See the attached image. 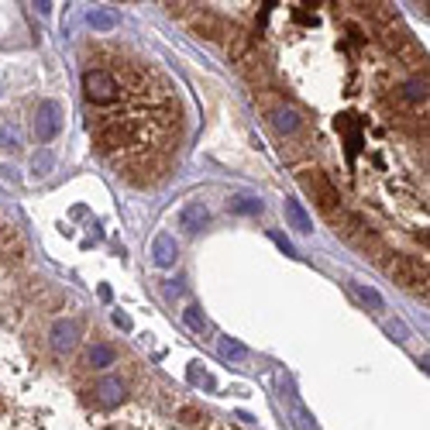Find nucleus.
<instances>
[{
    "label": "nucleus",
    "mask_w": 430,
    "mask_h": 430,
    "mask_svg": "<svg viewBox=\"0 0 430 430\" xmlns=\"http://www.w3.org/2000/svg\"><path fill=\"white\" fill-rule=\"evenodd\" d=\"M386 269L396 286H403L417 296H427V262H420L413 255H396L393 262H386Z\"/></svg>",
    "instance_id": "nucleus-1"
},
{
    "label": "nucleus",
    "mask_w": 430,
    "mask_h": 430,
    "mask_svg": "<svg viewBox=\"0 0 430 430\" xmlns=\"http://www.w3.org/2000/svg\"><path fill=\"white\" fill-rule=\"evenodd\" d=\"M83 93H86V100L93 104V107H107L114 100H121V83L114 73L107 69H86V76H83Z\"/></svg>",
    "instance_id": "nucleus-2"
},
{
    "label": "nucleus",
    "mask_w": 430,
    "mask_h": 430,
    "mask_svg": "<svg viewBox=\"0 0 430 430\" xmlns=\"http://www.w3.org/2000/svg\"><path fill=\"white\" fill-rule=\"evenodd\" d=\"M296 179H299V186L306 189L313 200H317V207H321L323 214H334L338 207H341V200H338V189L327 183V176H323L317 165H306V169H299L296 172Z\"/></svg>",
    "instance_id": "nucleus-3"
},
{
    "label": "nucleus",
    "mask_w": 430,
    "mask_h": 430,
    "mask_svg": "<svg viewBox=\"0 0 430 430\" xmlns=\"http://www.w3.org/2000/svg\"><path fill=\"white\" fill-rule=\"evenodd\" d=\"M135 138H138V121H121V124H100L97 135H93V145H97V152L110 155V152L131 145Z\"/></svg>",
    "instance_id": "nucleus-4"
},
{
    "label": "nucleus",
    "mask_w": 430,
    "mask_h": 430,
    "mask_svg": "<svg viewBox=\"0 0 430 430\" xmlns=\"http://www.w3.org/2000/svg\"><path fill=\"white\" fill-rule=\"evenodd\" d=\"M59 131H62V107H59V100H42L35 107V138L42 145H49Z\"/></svg>",
    "instance_id": "nucleus-5"
},
{
    "label": "nucleus",
    "mask_w": 430,
    "mask_h": 430,
    "mask_svg": "<svg viewBox=\"0 0 430 430\" xmlns=\"http://www.w3.org/2000/svg\"><path fill=\"white\" fill-rule=\"evenodd\" d=\"M327 220H330V227H334V234L338 238H345V241H354L369 224H365V217L354 214V210H345V207H338L334 214H327Z\"/></svg>",
    "instance_id": "nucleus-6"
},
{
    "label": "nucleus",
    "mask_w": 430,
    "mask_h": 430,
    "mask_svg": "<svg viewBox=\"0 0 430 430\" xmlns=\"http://www.w3.org/2000/svg\"><path fill=\"white\" fill-rule=\"evenodd\" d=\"M282 400H286V413H289V420H293L296 430H317V420H313V413L306 410V403L296 396L289 386L282 389Z\"/></svg>",
    "instance_id": "nucleus-7"
},
{
    "label": "nucleus",
    "mask_w": 430,
    "mask_h": 430,
    "mask_svg": "<svg viewBox=\"0 0 430 430\" xmlns=\"http://www.w3.org/2000/svg\"><path fill=\"white\" fill-rule=\"evenodd\" d=\"M269 121H272V128H275V131H279L282 138L296 135V131L303 128V117H299V110L289 107V104H279V107H272V110H269Z\"/></svg>",
    "instance_id": "nucleus-8"
},
{
    "label": "nucleus",
    "mask_w": 430,
    "mask_h": 430,
    "mask_svg": "<svg viewBox=\"0 0 430 430\" xmlns=\"http://www.w3.org/2000/svg\"><path fill=\"white\" fill-rule=\"evenodd\" d=\"M241 69H244V76H248V83H251V86H258V90H265V86L272 83V69H269V62H265L262 55L248 52L241 59Z\"/></svg>",
    "instance_id": "nucleus-9"
},
{
    "label": "nucleus",
    "mask_w": 430,
    "mask_h": 430,
    "mask_svg": "<svg viewBox=\"0 0 430 430\" xmlns=\"http://www.w3.org/2000/svg\"><path fill=\"white\" fill-rule=\"evenodd\" d=\"M76 341H80V323L76 321H55L52 327V348L59 354H66V351L76 348Z\"/></svg>",
    "instance_id": "nucleus-10"
},
{
    "label": "nucleus",
    "mask_w": 430,
    "mask_h": 430,
    "mask_svg": "<svg viewBox=\"0 0 430 430\" xmlns=\"http://www.w3.org/2000/svg\"><path fill=\"white\" fill-rule=\"evenodd\" d=\"M207 220H210V210H207L200 200H193V203H186V207L179 210V227H183L186 234L203 231V227H207Z\"/></svg>",
    "instance_id": "nucleus-11"
},
{
    "label": "nucleus",
    "mask_w": 430,
    "mask_h": 430,
    "mask_svg": "<svg viewBox=\"0 0 430 430\" xmlns=\"http://www.w3.org/2000/svg\"><path fill=\"white\" fill-rule=\"evenodd\" d=\"M93 400H97L100 406H117L121 400H124V382L114 378V376L100 378V382L93 386Z\"/></svg>",
    "instance_id": "nucleus-12"
},
{
    "label": "nucleus",
    "mask_w": 430,
    "mask_h": 430,
    "mask_svg": "<svg viewBox=\"0 0 430 430\" xmlns=\"http://www.w3.org/2000/svg\"><path fill=\"white\" fill-rule=\"evenodd\" d=\"M152 258H155V265H162V269L176 265V258H179L176 238H172V234H159V238L152 241Z\"/></svg>",
    "instance_id": "nucleus-13"
},
{
    "label": "nucleus",
    "mask_w": 430,
    "mask_h": 430,
    "mask_svg": "<svg viewBox=\"0 0 430 430\" xmlns=\"http://www.w3.org/2000/svg\"><path fill=\"white\" fill-rule=\"evenodd\" d=\"M193 31L200 35V38H224V31H227V25L217 18V14H210V11H203V14H196L193 18Z\"/></svg>",
    "instance_id": "nucleus-14"
},
{
    "label": "nucleus",
    "mask_w": 430,
    "mask_h": 430,
    "mask_svg": "<svg viewBox=\"0 0 430 430\" xmlns=\"http://www.w3.org/2000/svg\"><path fill=\"white\" fill-rule=\"evenodd\" d=\"M286 220H289V227L299 231V234H310V231H313V220H310V214L303 210L299 200H286Z\"/></svg>",
    "instance_id": "nucleus-15"
},
{
    "label": "nucleus",
    "mask_w": 430,
    "mask_h": 430,
    "mask_svg": "<svg viewBox=\"0 0 430 430\" xmlns=\"http://www.w3.org/2000/svg\"><path fill=\"white\" fill-rule=\"evenodd\" d=\"M348 289L358 296L365 306H372V313H382V310H386V299H382V293H378L376 286H365V282H354V279H351Z\"/></svg>",
    "instance_id": "nucleus-16"
},
{
    "label": "nucleus",
    "mask_w": 430,
    "mask_h": 430,
    "mask_svg": "<svg viewBox=\"0 0 430 430\" xmlns=\"http://www.w3.org/2000/svg\"><path fill=\"white\" fill-rule=\"evenodd\" d=\"M224 49H227V55L234 62H241L244 55H248V35H244L241 28H227L224 31Z\"/></svg>",
    "instance_id": "nucleus-17"
},
{
    "label": "nucleus",
    "mask_w": 430,
    "mask_h": 430,
    "mask_svg": "<svg viewBox=\"0 0 430 430\" xmlns=\"http://www.w3.org/2000/svg\"><path fill=\"white\" fill-rule=\"evenodd\" d=\"M117 362V351L110 348V345H93V348L86 351V365L90 369H110Z\"/></svg>",
    "instance_id": "nucleus-18"
},
{
    "label": "nucleus",
    "mask_w": 430,
    "mask_h": 430,
    "mask_svg": "<svg viewBox=\"0 0 430 430\" xmlns=\"http://www.w3.org/2000/svg\"><path fill=\"white\" fill-rule=\"evenodd\" d=\"M90 25H93V31H114L121 25V18L110 7H97V11H90Z\"/></svg>",
    "instance_id": "nucleus-19"
},
{
    "label": "nucleus",
    "mask_w": 430,
    "mask_h": 430,
    "mask_svg": "<svg viewBox=\"0 0 430 430\" xmlns=\"http://www.w3.org/2000/svg\"><path fill=\"white\" fill-rule=\"evenodd\" d=\"M183 323H186V327L193 330V334H200V338H203V334L210 330V321L203 317V310H200L196 303H189L186 310H183Z\"/></svg>",
    "instance_id": "nucleus-20"
},
{
    "label": "nucleus",
    "mask_w": 430,
    "mask_h": 430,
    "mask_svg": "<svg viewBox=\"0 0 430 430\" xmlns=\"http://www.w3.org/2000/svg\"><path fill=\"white\" fill-rule=\"evenodd\" d=\"M382 42H386L393 52H403V49L410 45V42H413V38H410V35H406L400 25H389V28H382Z\"/></svg>",
    "instance_id": "nucleus-21"
},
{
    "label": "nucleus",
    "mask_w": 430,
    "mask_h": 430,
    "mask_svg": "<svg viewBox=\"0 0 430 430\" xmlns=\"http://www.w3.org/2000/svg\"><path fill=\"white\" fill-rule=\"evenodd\" d=\"M403 100L410 104H427V76H417L403 86Z\"/></svg>",
    "instance_id": "nucleus-22"
},
{
    "label": "nucleus",
    "mask_w": 430,
    "mask_h": 430,
    "mask_svg": "<svg viewBox=\"0 0 430 430\" xmlns=\"http://www.w3.org/2000/svg\"><path fill=\"white\" fill-rule=\"evenodd\" d=\"M217 351H220V358H231V362H244L248 358V348H244L241 341H234V338H220Z\"/></svg>",
    "instance_id": "nucleus-23"
},
{
    "label": "nucleus",
    "mask_w": 430,
    "mask_h": 430,
    "mask_svg": "<svg viewBox=\"0 0 430 430\" xmlns=\"http://www.w3.org/2000/svg\"><path fill=\"white\" fill-rule=\"evenodd\" d=\"M231 210H234V214H262V200L238 196V200H231Z\"/></svg>",
    "instance_id": "nucleus-24"
},
{
    "label": "nucleus",
    "mask_w": 430,
    "mask_h": 430,
    "mask_svg": "<svg viewBox=\"0 0 430 430\" xmlns=\"http://www.w3.org/2000/svg\"><path fill=\"white\" fill-rule=\"evenodd\" d=\"M31 169H35V176H45V172L52 169V155H49V152L35 155V162H31Z\"/></svg>",
    "instance_id": "nucleus-25"
},
{
    "label": "nucleus",
    "mask_w": 430,
    "mask_h": 430,
    "mask_svg": "<svg viewBox=\"0 0 430 430\" xmlns=\"http://www.w3.org/2000/svg\"><path fill=\"white\" fill-rule=\"evenodd\" d=\"M179 420H183V424H200L203 413H200L196 406H183V410H179Z\"/></svg>",
    "instance_id": "nucleus-26"
},
{
    "label": "nucleus",
    "mask_w": 430,
    "mask_h": 430,
    "mask_svg": "<svg viewBox=\"0 0 430 430\" xmlns=\"http://www.w3.org/2000/svg\"><path fill=\"white\" fill-rule=\"evenodd\" d=\"M269 238H272V241H275V244H279V248H282V251H286V255H296V248H293V244H289V241H286V238H282V234H279V231H272Z\"/></svg>",
    "instance_id": "nucleus-27"
},
{
    "label": "nucleus",
    "mask_w": 430,
    "mask_h": 430,
    "mask_svg": "<svg viewBox=\"0 0 430 430\" xmlns=\"http://www.w3.org/2000/svg\"><path fill=\"white\" fill-rule=\"evenodd\" d=\"M0 141H4V148H11V152H18V148H21V145H18V138L11 135V131H4V135H0Z\"/></svg>",
    "instance_id": "nucleus-28"
},
{
    "label": "nucleus",
    "mask_w": 430,
    "mask_h": 430,
    "mask_svg": "<svg viewBox=\"0 0 430 430\" xmlns=\"http://www.w3.org/2000/svg\"><path fill=\"white\" fill-rule=\"evenodd\" d=\"M114 323H117L121 330H131V317H128V313H121V310L114 313Z\"/></svg>",
    "instance_id": "nucleus-29"
},
{
    "label": "nucleus",
    "mask_w": 430,
    "mask_h": 430,
    "mask_svg": "<svg viewBox=\"0 0 430 430\" xmlns=\"http://www.w3.org/2000/svg\"><path fill=\"white\" fill-rule=\"evenodd\" d=\"M200 378H203V382H207V376H203V372H200V365H189V382H200Z\"/></svg>",
    "instance_id": "nucleus-30"
}]
</instances>
